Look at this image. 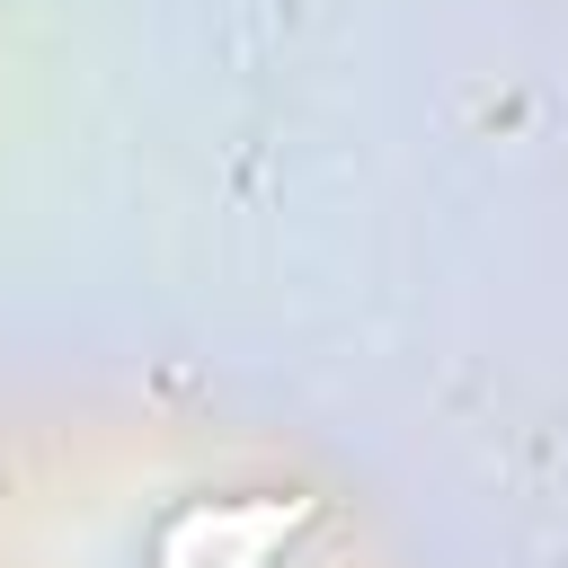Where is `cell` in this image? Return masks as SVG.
I'll return each mask as SVG.
<instances>
[{"label":"cell","instance_id":"obj_2","mask_svg":"<svg viewBox=\"0 0 568 568\" xmlns=\"http://www.w3.org/2000/svg\"><path fill=\"white\" fill-rule=\"evenodd\" d=\"M302 515H311L302 497H266V515H257V524H248V532H240V541H231V550H222L213 568H266V559L284 550V532H293Z\"/></svg>","mask_w":568,"mask_h":568},{"label":"cell","instance_id":"obj_1","mask_svg":"<svg viewBox=\"0 0 568 568\" xmlns=\"http://www.w3.org/2000/svg\"><path fill=\"white\" fill-rule=\"evenodd\" d=\"M257 515H266V497H257V506H195V515H178V524H169V541H160V559H151V568H213V559H222Z\"/></svg>","mask_w":568,"mask_h":568}]
</instances>
